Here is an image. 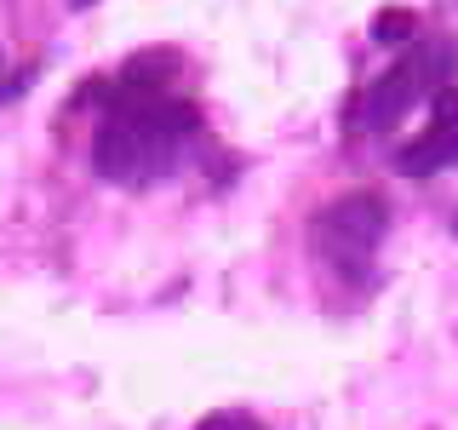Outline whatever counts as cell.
<instances>
[{"instance_id":"cell-1","label":"cell","mask_w":458,"mask_h":430,"mask_svg":"<svg viewBox=\"0 0 458 430\" xmlns=\"http://www.w3.org/2000/svg\"><path fill=\"white\" fill-rule=\"evenodd\" d=\"M195 126H200L195 104H178V98H114V109L98 126L92 167L109 184H126V190L155 184L178 167Z\"/></svg>"},{"instance_id":"cell-2","label":"cell","mask_w":458,"mask_h":430,"mask_svg":"<svg viewBox=\"0 0 458 430\" xmlns=\"http://www.w3.org/2000/svg\"><path fill=\"white\" fill-rule=\"evenodd\" d=\"M447 75H453V40H424V47H412L401 64H390L378 81L367 86L355 121L372 126V133H384V126H395L419 98L447 92Z\"/></svg>"},{"instance_id":"cell-3","label":"cell","mask_w":458,"mask_h":430,"mask_svg":"<svg viewBox=\"0 0 458 430\" xmlns=\"http://www.w3.org/2000/svg\"><path fill=\"white\" fill-rule=\"evenodd\" d=\"M384 224H390L384 201L361 190V195H344V201L315 212L310 236H315V247H321V258L333 270H344V276H367L372 253H378V241H384Z\"/></svg>"},{"instance_id":"cell-4","label":"cell","mask_w":458,"mask_h":430,"mask_svg":"<svg viewBox=\"0 0 458 430\" xmlns=\"http://www.w3.org/2000/svg\"><path fill=\"white\" fill-rule=\"evenodd\" d=\"M395 167L407 172V178H429V172L458 167V92H453V86H447V92H436L429 126L395 155Z\"/></svg>"},{"instance_id":"cell-5","label":"cell","mask_w":458,"mask_h":430,"mask_svg":"<svg viewBox=\"0 0 458 430\" xmlns=\"http://www.w3.org/2000/svg\"><path fill=\"white\" fill-rule=\"evenodd\" d=\"M195 430H264V419H252V413H207Z\"/></svg>"},{"instance_id":"cell-6","label":"cell","mask_w":458,"mask_h":430,"mask_svg":"<svg viewBox=\"0 0 458 430\" xmlns=\"http://www.w3.org/2000/svg\"><path fill=\"white\" fill-rule=\"evenodd\" d=\"M372 35L378 40H407L412 35V12H384V18L372 23Z\"/></svg>"},{"instance_id":"cell-7","label":"cell","mask_w":458,"mask_h":430,"mask_svg":"<svg viewBox=\"0 0 458 430\" xmlns=\"http://www.w3.org/2000/svg\"><path fill=\"white\" fill-rule=\"evenodd\" d=\"M75 6H92V0H75Z\"/></svg>"}]
</instances>
